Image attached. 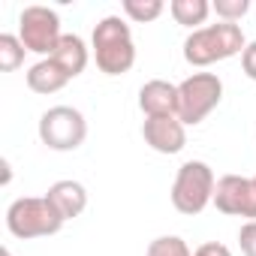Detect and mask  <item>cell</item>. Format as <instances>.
<instances>
[{"label":"cell","instance_id":"6da1fadb","mask_svg":"<svg viewBox=\"0 0 256 256\" xmlns=\"http://www.w3.org/2000/svg\"><path fill=\"white\" fill-rule=\"evenodd\" d=\"M90 54L96 60V70L106 76H124L136 64V42L133 30L120 16H106L94 24L90 34Z\"/></svg>","mask_w":256,"mask_h":256},{"label":"cell","instance_id":"7a4b0ae2","mask_svg":"<svg viewBox=\"0 0 256 256\" xmlns=\"http://www.w3.org/2000/svg\"><path fill=\"white\" fill-rule=\"evenodd\" d=\"M247 48L244 30L241 24H229V22H217V24H205L199 30H193L184 40V60L190 66H211L220 60H229L235 54H241Z\"/></svg>","mask_w":256,"mask_h":256},{"label":"cell","instance_id":"3957f363","mask_svg":"<svg viewBox=\"0 0 256 256\" xmlns=\"http://www.w3.org/2000/svg\"><path fill=\"white\" fill-rule=\"evenodd\" d=\"M64 217L48 202V196H22L6 208V229L12 238H48L64 229Z\"/></svg>","mask_w":256,"mask_h":256},{"label":"cell","instance_id":"277c9868","mask_svg":"<svg viewBox=\"0 0 256 256\" xmlns=\"http://www.w3.org/2000/svg\"><path fill=\"white\" fill-rule=\"evenodd\" d=\"M214 187H217L214 169L205 160H187V163H181L169 196H172V205L178 214L196 217L214 202Z\"/></svg>","mask_w":256,"mask_h":256},{"label":"cell","instance_id":"5b68a950","mask_svg":"<svg viewBox=\"0 0 256 256\" xmlns=\"http://www.w3.org/2000/svg\"><path fill=\"white\" fill-rule=\"evenodd\" d=\"M223 100V82L217 72H193L178 84V120L184 126L202 124Z\"/></svg>","mask_w":256,"mask_h":256},{"label":"cell","instance_id":"8992f818","mask_svg":"<svg viewBox=\"0 0 256 256\" xmlns=\"http://www.w3.org/2000/svg\"><path fill=\"white\" fill-rule=\"evenodd\" d=\"M36 133L48 151H76L88 139V120L76 106H52L42 112Z\"/></svg>","mask_w":256,"mask_h":256},{"label":"cell","instance_id":"52a82bcc","mask_svg":"<svg viewBox=\"0 0 256 256\" xmlns=\"http://www.w3.org/2000/svg\"><path fill=\"white\" fill-rule=\"evenodd\" d=\"M60 16L48 6H24L18 16V40L28 52L40 58H52L60 42Z\"/></svg>","mask_w":256,"mask_h":256},{"label":"cell","instance_id":"ba28073f","mask_svg":"<svg viewBox=\"0 0 256 256\" xmlns=\"http://www.w3.org/2000/svg\"><path fill=\"white\" fill-rule=\"evenodd\" d=\"M214 208L229 217L256 220V175H223L214 187Z\"/></svg>","mask_w":256,"mask_h":256},{"label":"cell","instance_id":"9c48e42d","mask_svg":"<svg viewBox=\"0 0 256 256\" xmlns=\"http://www.w3.org/2000/svg\"><path fill=\"white\" fill-rule=\"evenodd\" d=\"M142 139L157 154H178L187 145V126L178 120V114L169 118H145L142 124Z\"/></svg>","mask_w":256,"mask_h":256},{"label":"cell","instance_id":"30bf717a","mask_svg":"<svg viewBox=\"0 0 256 256\" xmlns=\"http://www.w3.org/2000/svg\"><path fill=\"white\" fill-rule=\"evenodd\" d=\"M139 108L145 118H169L178 114V84L151 78L139 88Z\"/></svg>","mask_w":256,"mask_h":256},{"label":"cell","instance_id":"8fae6325","mask_svg":"<svg viewBox=\"0 0 256 256\" xmlns=\"http://www.w3.org/2000/svg\"><path fill=\"white\" fill-rule=\"evenodd\" d=\"M46 196H48V202L58 208V214L64 220H72V217H78L88 208V190H84L82 181H72V178L54 181Z\"/></svg>","mask_w":256,"mask_h":256},{"label":"cell","instance_id":"7c38bea8","mask_svg":"<svg viewBox=\"0 0 256 256\" xmlns=\"http://www.w3.org/2000/svg\"><path fill=\"white\" fill-rule=\"evenodd\" d=\"M72 78L66 76V70L54 60V58H42V60H36L30 70H28V88L34 90V94H58V90H64L66 84H70Z\"/></svg>","mask_w":256,"mask_h":256},{"label":"cell","instance_id":"4fadbf2b","mask_svg":"<svg viewBox=\"0 0 256 256\" xmlns=\"http://www.w3.org/2000/svg\"><path fill=\"white\" fill-rule=\"evenodd\" d=\"M52 58L66 70V76H70V78H76V76H82V72L88 70L90 48H88V42H84L78 34H64Z\"/></svg>","mask_w":256,"mask_h":256},{"label":"cell","instance_id":"5bb4252c","mask_svg":"<svg viewBox=\"0 0 256 256\" xmlns=\"http://www.w3.org/2000/svg\"><path fill=\"white\" fill-rule=\"evenodd\" d=\"M169 12H172L175 24L199 30V24H205V18L211 16V4L208 0H172Z\"/></svg>","mask_w":256,"mask_h":256},{"label":"cell","instance_id":"9a60e30c","mask_svg":"<svg viewBox=\"0 0 256 256\" xmlns=\"http://www.w3.org/2000/svg\"><path fill=\"white\" fill-rule=\"evenodd\" d=\"M120 10H124L126 18L136 22V24H151V22H157L163 16L166 6H163V0H124Z\"/></svg>","mask_w":256,"mask_h":256},{"label":"cell","instance_id":"2e32d148","mask_svg":"<svg viewBox=\"0 0 256 256\" xmlns=\"http://www.w3.org/2000/svg\"><path fill=\"white\" fill-rule=\"evenodd\" d=\"M24 46L16 34H0V70L4 72H16L24 64Z\"/></svg>","mask_w":256,"mask_h":256},{"label":"cell","instance_id":"e0dca14e","mask_svg":"<svg viewBox=\"0 0 256 256\" xmlns=\"http://www.w3.org/2000/svg\"><path fill=\"white\" fill-rule=\"evenodd\" d=\"M145 256H193L181 235H160L148 244Z\"/></svg>","mask_w":256,"mask_h":256},{"label":"cell","instance_id":"ac0fdd59","mask_svg":"<svg viewBox=\"0 0 256 256\" xmlns=\"http://www.w3.org/2000/svg\"><path fill=\"white\" fill-rule=\"evenodd\" d=\"M247 10H250V0H214L211 4V12H217V18L229 22V24L241 22L247 16Z\"/></svg>","mask_w":256,"mask_h":256},{"label":"cell","instance_id":"d6986e66","mask_svg":"<svg viewBox=\"0 0 256 256\" xmlns=\"http://www.w3.org/2000/svg\"><path fill=\"white\" fill-rule=\"evenodd\" d=\"M238 247H241L244 256H256V220L241 223V229H238Z\"/></svg>","mask_w":256,"mask_h":256},{"label":"cell","instance_id":"ffe728a7","mask_svg":"<svg viewBox=\"0 0 256 256\" xmlns=\"http://www.w3.org/2000/svg\"><path fill=\"white\" fill-rule=\"evenodd\" d=\"M241 70L250 82H256V40L247 42V48L241 52Z\"/></svg>","mask_w":256,"mask_h":256},{"label":"cell","instance_id":"44dd1931","mask_svg":"<svg viewBox=\"0 0 256 256\" xmlns=\"http://www.w3.org/2000/svg\"><path fill=\"white\" fill-rule=\"evenodd\" d=\"M193 256H232V250L226 244H220V241H205L202 247H196Z\"/></svg>","mask_w":256,"mask_h":256},{"label":"cell","instance_id":"7402d4cb","mask_svg":"<svg viewBox=\"0 0 256 256\" xmlns=\"http://www.w3.org/2000/svg\"><path fill=\"white\" fill-rule=\"evenodd\" d=\"M4 256H12V253H10V247H4Z\"/></svg>","mask_w":256,"mask_h":256}]
</instances>
